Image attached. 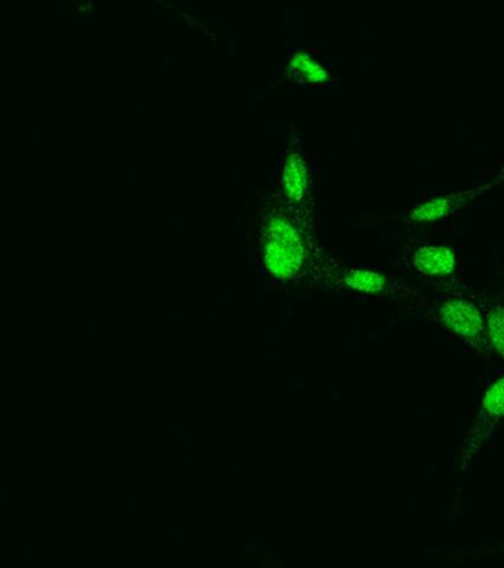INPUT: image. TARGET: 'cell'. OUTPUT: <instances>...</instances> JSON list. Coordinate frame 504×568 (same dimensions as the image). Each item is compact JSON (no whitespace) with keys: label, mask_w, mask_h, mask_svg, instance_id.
<instances>
[{"label":"cell","mask_w":504,"mask_h":568,"mask_svg":"<svg viewBox=\"0 0 504 568\" xmlns=\"http://www.w3.org/2000/svg\"><path fill=\"white\" fill-rule=\"evenodd\" d=\"M312 222L290 212H265L259 224V255L265 270L284 284H308L340 290L342 264L320 248L311 234Z\"/></svg>","instance_id":"1"},{"label":"cell","mask_w":504,"mask_h":568,"mask_svg":"<svg viewBox=\"0 0 504 568\" xmlns=\"http://www.w3.org/2000/svg\"><path fill=\"white\" fill-rule=\"evenodd\" d=\"M414 316L438 324L459 344L471 348L487 360H497L488 339L487 321L478 295L448 289L437 296H423L414 305Z\"/></svg>","instance_id":"2"},{"label":"cell","mask_w":504,"mask_h":568,"mask_svg":"<svg viewBox=\"0 0 504 568\" xmlns=\"http://www.w3.org/2000/svg\"><path fill=\"white\" fill-rule=\"evenodd\" d=\"M504 422V373L497 376L482 394L475 415L459 447L457 468L466 471L469 465L493 440L494 434Z\"/></svg>","instance_id":"3"},{"label":"cell","mask_w":504,"mask_h":568,"mask_svg":"<svg viewBox=\"0 0 504 568\" xmlns=\"http://www.w3.org/2000/svg\"><path fill=\"white\" fill-rule=\"evenodd\" d=\"M281 203L302 218L312 222V178L301 141L293 138L287 147L281 171Z\"/></svg>","instance_id":"4"},{"label":"cell","mask_w":504,"mask_h":568,"mask_svg":"<svg viewBox=\"0 0 504 568\" xmlns=\"http://www.w3.org/2000/svg\"><path fill=\"white\" fill-rule=\"evenodd\" d=\"M404 262L416 276L441 286L456 289L460 258L456 248L438 243H411L405 248Z\"/></svg>","instance_id":"5"},{"label":"cell","mask_w":504,"mask_h":568,"mask_svg":"<svg viewBox=\"0 0 504 568\" xmlns=\"http://www.w3.org/2000/svg\"><path fill=\"white\" fill-rule=\"evenodd\" d=\"M496 184H481L462 191H448L431 199L423 200L404 213V224L407 228L435 227L453 218L469 203L493 190Z\"/></svg>","instance_id":"6"},{"label":"cell","mask_w":504,"mask_h":568,"mask_svg":"<svg viewBox=\"0 0 504 568\" xmlns=\"http://www.w3.org/2000/svg\"><path fill=\"white\" fill-rule=\"evenodd\" d=\"M340 290L354 293V295L370 296L377 298L383 293L388 292L391 283L385 274L379 271L369 270V268L345 267L340 271L339 279Z\"/></svg>","instance_id":"7"},{"label":"cell","mask_w":504,"mask_h":568,"mask_svg":"<svg viewBox=\"0 0 504 568\" xmlns=\"http://www.w3.org/2000/svg\"><path fill=\"white\" fill-rule=\"evenodd\" d=\"M487 321L488 339L497 360L504 363V301L499 296L478 295Z\"/></svg>","instance_id":"8"},{"label":"cell","mask_w":504,"mask_h":568,"mask_svg":"<svg viewBox=\"0 0 504 568\" xmlns=\"http://www.w3.org/2000/svg\"><path fill=\"white\" fill-rule=\"evenodd\" d=\"M289 69L305 85H324L330 79L326 67L306 52L293 55L289 60Z\"/></svg>","instance_id":"9"},{"label":"cell","mask_w":504,"mask_h":568,"mask_svg":"<svg viewBox=\"0 0 504 568\" xmlns=\"http://www.w3.org/2000/svg\"><path fill=\"white\" fill-rule=\"evenodd\" d=\"M494 184H504V166L502 168V171H500V174L497 175V179Z\"/></svg>","instance_id":"10"},{"label":"cell","mask_w":504,"mask_h":568,"mask_svg":"<svg viewBox=\"0 0 504 568\" xmlns=\"http://www.w3.org/2000/svg\"><path fill=\"white\" fill-rule=\"evenodd\" d=\"M491 552H493V554H504V546L500 549H494V551Z\"/></svg>","instance_id":"11"}]
</instances>
